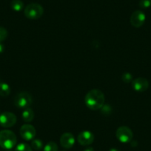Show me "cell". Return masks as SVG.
<instances>
[{
  "label": "cell",
  "instance_id": "cell-7",
  "mask_svg": "<svg viewBox=\"0 0 151 151\" xmlns=\"http://www.w3.org/2000/svg\"><path fill=\"white\" fill-rule=\"evenodd\" d=\"M19 133L22 138L26 141L33 140L36 134L35 127L31 124H24V125L22 126L21 128H20Z\"/></svg>",
  "mask_w": 151,
  "mask_h": 151
},
{
  "label": "cell",
  "instance_id": "cell-8",
  "mask_svg": "<svg viewBox=\"0 0 151 151\" xmlns=\"http://www.w3.org/2000/svg\"><path fill=\"white\" fill-rule=\"evenodd\" d=\"M146 17L142 11H136L132 14L130 17V24L134 27L139 28L142 27L145 23Z\"/></svg>",
  "mask_w": 151,
  "mask_h": 151
},
{
  "label": "cell",
  "instance_id": "cell-16",
  "mask_svg": "<svg viewBox=\"0 0 151 151\" xmlns=\"http://www.w3.org/2000/svg\"><path fill=\"white\" fill-rule=\"evenodd\" d=\"M59 147L54 142H50L45 146L44 151H58Z\"/></svg>",
  "mask_w": 151,
  "mask_h": 151
},
{
  "label": "cell",
  "instance_id": "cell-11",
  "mask_svg": "<svg viewBox=\"0 0 151 151\" xmlns=\"http://www.w3.org/2000/svg\"><path fill=\"white\" fill-rule=\"evenodd\" d=\"M60 144L62 147L65 149H70L75 144V138L70 133H65L60 138Z\"/></svg>",
  "mask_w": 151,
  "mask_h": 151
},
{
  "label": "cell",
  "instance_id": "cell-3",
  "mask_svg": "<svg viewBox=\"0 0 151 151\" xmlns=\"http://www.w3.org/2000/svg\"><path fill=\"white\" fill-rule=\"evenodd\" d=\"M24 16L30 19H38L44 14V8L38 3H30L24 8Z\"/></svg>",
  "mask_w": 151,
  "mask_h": 151
},
{
  "label": "cell",
  "instance_id": "cell-23",
  "mask_svg": "<svg viewBox=\"0 0 151 151\" xmlns=\"http://www.w3.org/2000/svg\"><path fill=\"white\" fill-rule=\"evenodd\" d=\"M84 151H94V149L91 147H87Z\"/></svg>",
  "mask_w": 151,
  "mask_h": 151
},
{
  "label": "cell",
  "instance_id": "cell-17",
  "mask_svg": "<svg viewBox=\"0 0 151 151\" xmlns=\"http://www.w3.org/2000/svg\"><path fill=\"white\" fill-rule=\"evenodd\" d=\"M15 151H33L31 147L26 143H21L16 147Z\"/></svg>",
  "mask_w": 151,
  "mask_h": 151
},
{
  "label": "cell",
  "instance_id": "cell-24",
  "mask_svg": "<svg viewBox=\"0 0 151 151\" xmlns=\"http://www.w3.org/2000/svg\"><path fill=\"white\" fill-rule=\"evenodd\" d=\"M109 151H119L118 149H116V148H111Z\"/></svg>",
  "mask_w": 151,
  "mask_h": 151
},
{
  "label": "cell",
  "instance_id": "cell-14",
  "mask_svg": "<svg viewBox=\"0 0 151 151\" xmlns=\"http://www.w3.org/2000/svg\"><path fill=\"white\" fill-rule=\"evenodd\" d=\"M11 8L17 12H19L24 8V3L22 0H12L11 2Z\"/></svg>",
  "mask_w": 151,
  "mask_h": 151
},
{
  "label": "cell",
  "instance_id": "cell-25",
  "mask_svg": "<svg viewBox=\"0 0 151 151\" xmlns=\"http://www.w3.org/2000/svg\"><path fill=\"white\" fill-rule=\"evenodd\" d=\"M8 151H11V150H8Z\"/></svg>",
  "mask_w": 151,
  "mask_h": 151
},
{
  "label": "cell",
  "instance_id": "cell-20",
  "mask_svg": "<svg viewBox=\"0 0 151 151\" xmlns=\"http://www.w3.org/2000/svg\"><path fill=\"white\" fill-rule=\"evenodd\" d=\"M122 79L124 82L125 83H129V82H132L133 81V76L130 73H125L122 75Z\"/></svg>",
  "mask_w": 151,
  "mask_h": 151
},
{
  "label": "cell",
  "instance_id": "cell-9",
  "mask_svg": "<svg viewBox=\"0 0 151 151\" xmlns=\"http://www.w3.org/2000/svg\"><path fill=\"white\" fill-rule=\"evenodd\" d=\"M132 88L139 93L146 91L149 88V82L145 78L139 77L132 81Z\"/></svg>",
  "mask_w": 151,
  "mask_h": 151
},
{
  "label": "cell",
  "instance_id": "cell-13",
  "mask_svg": "<svg viewBox=\"0 0 151 151\" xmlns=\"http://www.w3.org/2000/svg\"><path fill=\"white\" fill-rule=\"evenodd\" d=\"M11 93V88L5 82H0V96L7 97Z\"/></svg>",
  "mask_w": 151,
  "mask_h": 151
},
{
  "label": "cell",
  "instance_id": "cell-18",
  "mask_svg": "<svg viewBox=\"0 0 151 151\" xmlns=\"http://www.w3.org/2000/svg\"><path fill=\"white\" fill-rule=\"evenodd\" d=\"M8 31L3 27H0V43L5 41L8 37Z\"/></svg>",
  "mask_w": 151,
  "mask_h": 151
},
{
  "label": "cell",
  "instance_id": "cell-2",
  "mask_svg": "<svg viewBox=\"0 0 151 151\" xmlns=\"http://www.w3.org/2000/svg\"><path fill=\"white\" fill-rule=\"evenodd\" d=\"M17 142L15 133L9 130L0 131V147L3 149H12Z\"/></svg>",
  "mask_w": 151,
  "mask_h": 151
},
{
  "label": "cell",
  "instance_id": "cell-4",
  "mask_svg": "<svg viewBox=\"0 0 151 151\" xmlns=\"http://www.w3.org/2000/svg\"><path fill=\"white\" fill-rule=\"evenodd\" d=\"M33 103V99L28 92H21L14 99V104L19 108H27Z\"/></svg>",
  "mask_w": 151,
  "mask_h": 151
},
{
  "label": "cell",
  "instance_id": "cell-12",
  "mask_svg": "<svg viewBox=\"0 0 151 151\" xmlns=\"http://www.w3.org/2000/svg\"><path fill=\"white\" fill-rule=\"evenodd\" d=\"M22 119L25 122H31L34 119V112L33 111L31 108L27 107L22 113Z\"/></svg>",
  "mask_w": 151,
  "mask_h": 151
},
{
  "label": "cell",
  "instance_id": "cell-5",
  "mask_svg": "<svg viewBox=\"0 0 151 151\" xmlns=\"http://www.w3.org/2000/svg\"><path fill=\"white\" fill-rule=\"evenodd\" d=\"M116 136L122 143H128L133 139V133L130 127L127 126H121L116 130Z\"/></svg>",
  "mask_w": 151,
  "mask_h": 151
},
{
  "label": "cell",
  "instance_id": "cell-1",
  "mask_svg": "<svg viewBox=\"0 0 151 151\" xmlns=\"http://www.w3.org/2000/svg\"><path fill=\"white\" fill-rule=\"evenodd\" d=\"M85 104L89 109L92 110H97L104 106L105 97L104 93L98 89L90 91L86 94L85 98Z\"/></svg>",
  "mask_w": 151,
  "mask_h": 151
},
{
  "label": "cell",
  "instance_id": "cell-19",
  "mask_svg": "<svg viewBox=\"0 0 151 151\" xmlns=\"http://www.w3.org/2000/svg\"><path fill=\"white\" fill-rule=\"evenodd\" d=\"M139 5L142 9H147L151 6V0H140Z\"/></svg>",
  "mask_w": 151,
  "mask_h": 151
},
{
  "label": "cell",
  "instance_id": "cell-6",
  "mask_svg": "<svg viewBox=\"0 0 151 151\" xmlns=\"http://www.w3.org/2000/svg\"><path fill=\"white\" fill-rule=\"evenodd\" d=\"M17 120L15 114L11 112H4L0 114V125L5 128L13 127L17 122Z\"/></svg>",
  "mask_w": 151,
  "mask_h": 151
},
{
  "label": "cell",
  "instance_id": "cell-22",
  "mask_svg": "<svg viewBox=\"0 0 151 151\" xmlns=\"http://www.w3.org/2000/svg\"><path fill=\"white\" fill-rule=\"evenodd\" d=\"M4 50H5V47H4V45L2 43H0V53H2L4 51Z\"/></svg>",
  "mask_w": 151,
  "mask_h": 151
},
{
  "label": "cell",
  "instance_id": "cell-15",
  "mask_svg": "<svg viewBox=\"0 0 151 151\" xmlns=\"http://www.w3.org/2000/svg\"><path fill=\"white\" fill-rule=\"evenodd\" d=\"M43 143L40 139H33L31 142L32 149L35 150H40L42 148Z\"/></svg>",
  "mask_w": 151,
  "mask_h": 151
},
{
  "label": "cell",
  "instance_id": "cell-26",
  "mask_svg": "<svg viewBox=\"0 0 151 151\" xmlns=\"http://www.w3.org/2000/svg\"><path fill=\"white\" fill-rule=\"evenodd\" d=\"M63 151H65V150H63Z\"/></svg>",
  "mask_w": 151,
  "mask_h": 151
},
{
  "label": "cell",
  "instance_id": "cell-21",
  "mask_svg": "<svg viewBox=\"0 0 151 151\" xmlns=\"http://www.w3.org/2000/svg\"><path fill=\"white\" fill-rule=\"evenodd\" d=\"M101 109H102V113H104L105 114H107V113H110L112 110L111 107H110L108 104H105V105L104 104V106H103Z\"/></svg>",
  "mask_w": 151,
  "mask_h": 151
},
{
  "label": "cell",
  "instance_id": "cell-10",
  "mask_svg": "<svg viewBox=\"0 0 151 151\" xmlns=\"http://www.w3.org/2000/svg\"><path fill=\"white\" fill-rule=\"evenodd\" d=\"M77 140L78 142L82 146H88L93 142L94 135L91 131L85 130L79 133L77 137Z\"/></svg>",
  "mask_w": 151,
  "mask_h": 151
}]
</instances>
